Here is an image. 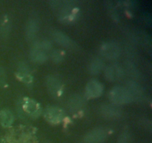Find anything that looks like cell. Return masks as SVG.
<instances>
[{
    "label": "cell",
    "mask_w": 152,
    "mask_h": 143,
    "mask_svg": "<svg viewBox=\"0 0 152 143\" xmlns=\"http://www.w3.org/2000/svg\"><path fill=\"white\" fill-rule=\"evenodd\" d=\"M110 99L115 104H125L133 101L129 91L126 87L116 86L110 92Z\"/></svg>",
    "instance_id": "1"
},
{
    "label": "cell",
    "mask_w": 152,
    "mask_h": 143,
    "mask_svg": "<svg viewBox=\"0 0 152 143\" xmlns=\"http://www.w3.org/2000/svg\"><path fill=\"white\" fill-rule=\"evenodd\" d=\"M121 50L117 43L108 42L101 46L100 54L103 57L108 60H116L120 57Z\"/></svg>",
    "instance_id": "2"
},
{
    "label": "cell",
    "mask_w": 152,
    "mask_h": 143,
    "mask_svg": "<svg viewBox=\"0 0 152 143\" xmlns=\"http://www.w3.org/2000/svg\"><path fill=\"white\" fill-rule=\"evenodd\" d=\"M108 136L107 131L103 128H96L90 131L84 139L85 143H102Z\"/></svg>",
    "instance_id": "3"
},
{
    "label": "cell",
    "mask_w": 152,
    "mask_h": 143,
    "mask_svg": "<svg viewBox=\"0 0 152 143\" xmlns=\"http://www.w3.org/2000/svg\"><path fill=\"white\" fill-rule=\"evenodd\" d=\"M124 75L123 67L118 64H112L107 66L105 69V76L109 81H117Z\"/></svg>",
    "instance_id": "4"
},
{
    "label": "cell",
    "mask_w": 152,
    "mask_h": 143,
    "mask_svg": "<svg viewBox=\"0 0 152 143\" xmlns=\"http://www.w3.org/2000/svg\"><path fill=\"white\" fill-rule=\"evenodd\" d=\"M45 117L52 124L59 123L64 118V112L57 107H49L46 109Z\"/></svg>",
    "instance_id": "5"
},
{
    "label": "cell",
    "mask_w": 152,
    "mask_h": 143,
    "mask_svg": "<svg viewBox=\"0 0 152 143\" xmlns=\"http://www.w3.org/2000/svg\"><path fill=\"white\" fill-rule=\"evenodd\" d=\"M23 109L25 113H28L32 118L38 117L42 112V108L39 104L34 100L29 98L24 102Z\"/></svg>",
    "instance_id": "6"
},
{
    "label": "cell",
    "mask_w": 152,
    "mask_h": 143,
    "mask_svg": "<svg viewBox=\"0 0 152 143\" xmlns=\"http://www.w3.org/2000/svg\"><path fill=\"white\" fill-rule=\"evenodd\" d=\"M86 94L90 98H97L102 93L103 87L102 83L96 80H92L88 83L86 88Z\"/></svg>",
    "instance_id": "7"
},
{
    "label": "cell",
    "mask_w": 152,
    "mask_h": 143,
    "mask_svg": "<svg viewBox=\"0 0 152 143\" xmlns=\"http://www.w3.org/2000/svg\"><path fill=\"white\" fill-rule=\"evenodd\" d=\"M101 114L107 119H117L122 115V111L119 107L111 104H105L101 107Z\"/></svg>",
    "instance_id": "8"
},
{
    "label": "cell",
    "mask_w": 152,
    "mask_h": 143,
    "mask_svg": "<svg viewBox=\"0 0 152 143\" xmlns=\"http://www.w3.org/2000/svg\"><path fill=\"white\" fill-rule=\"evenodd\" d=\"M126 88L129 91L133 100L140 99L143 95V89L136 81H134V80L128 81Z\"/></svg>",
    "instance_id": "9"
},
{
    "label": "cell",
    "mask_w": 152,
    "mask_h": 143,
    "mask_svg": "<svg viewBox=\"0 0 152 143\" xmlns=\"http://www.w3.org/2000/svg\"><path fill=\"white\" fill-rule=\"evenodd\" d=\"M47 86L53 96H58L61 92L62 83L60 80L55 76H50L47 79Z\"/></svg>",
    "instance_id": "10"
},
{
    "label": "cell",
    "mask_w": 152,
    "mask_h": 143,
    "mask_svg": "<svg viewBox=\"0 0 152 143\" xmlns=\"http://www.w3.org/2000/svg\"><path fill=\"white\" fill-rule=\"evenodd\" d=\"M31 60L37 63H43L48 60V55L45 51L33 46L30 52Z\"/></svg>",
    "instance_id": "11"
},
{
    "label": "cell",
    "mask_w": 152,
    "mask_h": 143,
    "mask_svg": "<svg viewBox=\"0 0 152 143\" xmlns=\"http://www.w3.org/2000/svg\"><path fill=\"white\" fill-rule=\"evenodd\" d=\"M17 75L25 83H30L32 80V77L30 74L29 68L24 63H21L18 66Z\"/></svg>",
    "instance_id": "12"
},
{
    "label": "cell",
    "mask_w": 152,
    "mask_h": 143,
    "mask_svg": "<svg viewBox=\"0 0 152 143\" xmlns=\"http://www.w3.org/2000/svg\"><path fill=\"white\" fill-rule=\"evenodd\" d=\"M14 121V116L10 110L4 109L0 112V123L4 128L10 127Z\"/></svg>",
    "instance_id": "13"
},
{
    "label": "cell",
    "mask_w": 152,
    "mask_h": 143,
    "mask_svg": "<svg viewBox=\"0 0 152 143\" xmlns=\"http://www.w3.org/2000/svg\"><path fill=\"white\" fill-rule=\"evenodd\" d=\"M53 37L55 41L58 44H59L62 46H64V47H70L73 43L71 39L66 34L61 32V31H55L53 34Z\"/></svg>",
    "instance_id": "14"
},
{
    "label": "cell",
    "mask_w": 152,
    "mask_h": 143,
    "mask_svg": "<svg viewBox=\"0 0 152 143\" xmlns=\"http://www.w3.org/2000/svg\"><path fill=\"white\" fill-rule=\"evenodd\" d=\"M38 23L35 20H31L27 23L25 28V35L28 40H32L38 32Z\"/></svg>",
    "instance_id": "15"
},
{
    "label": "cell",
    "mask_w": 152,
    "mask_h": 143,
    "mask_svg": "<svg viewBox=\"0 0 152 143\" xmlns=\"http://www.w3.org/2000/svg\"><path fill=\"white\" fill-rule=\"evenodd\" d=\"M103 68V61L99 58H94L92 60L89 65V71L92 74H97L102 71Z\"/></svg>",
    "instance_id": "16"
},
{
    "label": "cell",
    "mask_w": 152,
    "mask_h": 143,
    "mask_svg": "<svg viewBox=\"0 0 152 143\" xmlns=\"http://www.w3.org/2000/svg\"><path fill=\"white\" fill-rule=\"evenodd\" d=\"M69 105L73 111H77L83 105V100L78 95H74L70 99Z\"/></svg>",
    "instance_id": "17"
},
{
    "label": "cell",
    "mask_w": 152,
    "mask_h": 143,
    "mask_svg": "<svg viewBox=\"0 0 152 143\" xmlns=\"http://www.w3.org/2000/svg\"><path fill=\"white\" fill-rule=\"evenodd\" d=\"M34 46H36V47L46 52L52 47V43L49 40H42V41H39L34 43Z\"/></svg>",
    "instance_id": "18"
},
{
    "label": "cell",
    "mask_w": 152,
    "mask_h": 143,
    "mask_svg": "<svg viewBox=\"0 0 152 143\" xmlns=\"http://www.w3.org/2000/svg\"><path fill=\"white\" fill-rule=\"evenodd\" d=\"M51 57L53 60L56 63H59L63 59V56H62V53L59 51L55 50L52 52Z\"/></svg>",
    "instance_id": "19"
},
{
    "label": "cell",
    "mask_w": 152,
    "mask_h": 143,
    "mask_svg": "<svg viewBox=\"0 0 152 143\" xmlns=\"http://www.w3.org/2000/svg\"><path fill=\"white\" fill-rule=\"evenodd\" d=\"M7 74L4 69L0 66V86H4L6 84Z\"/></svg>",
    "instance_id": "20"
},
{
    "label": "cell",
    "mask_w": 152,
    "mask_h": 143,
    "mask_svg": "<svg viewBox=\"0 0 152 143\" xmlns=\"http://www.w3.org/2000/svg\"><path fill=\"white\" fill-rule=\"evenodd\" d=\"M117 143H130V135L129 133L124 132L118 140Z\"/></svg>",
    "instance_id": "21"
},
{
    "label": "cell",
    "mask_w": 152,
    "mask_h": 143,
    "mask_svg": "<svg viewBox=\"0 0 152 143\" xmlns=\"http://www.w3.org/2000/svg\"><path fill=\"white\" fill-rule=\"evenodd\" d=\"M0 143H4V142H3V139L1 138V136H0Z\"/></svg>",
    "instance_id": "22"
}]
</instances>
